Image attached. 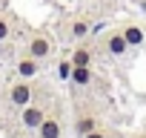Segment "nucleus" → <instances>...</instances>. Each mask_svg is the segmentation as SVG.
<instances>
[{"instance_id":"nucleus-1","label":"nucleus","mask_w":146,"mask_h":138,"mask_svg":"<svg viewBox=\"0 0 146 138\" xmlns=\"http://www.w3.org/2000/svg\"><path fill=\"white\" fill-rule=\"evenodd\" d=\"M126 49H129V43H126V38H123V29H112V32L106 35V52L115 55V58H123Z\"/></svg>"},{"instance_id":"nucleus-2","label":"nucleus","mask_w":146,"mask_h":138,"mask_svg":"<svg viewBox=\"0 0 146 138\" xmlns=\"http://www.w3.org/2000/svg\"><path fill=\"white\" fill-rule=\"evenodd\" d=\"M9 98H12V104L15 107H26V104H32V84L23 78V81H17L15 86H12V92H9Z\"/></svg>"},{"instance_id":"nucleus-3","label":"nucleus","mask_w":146,"mask_h":138,"mask_svg":"<svg viewBox=\"0 0 146 138\" xmlns=\"http://www.w3.org/2000/svg\"><path fill=\"white\" fill-rule=\"evenodd\" d=\"M20 118H23V127H29V129H37V127L43 124L46 112H43V107H37V104H26Z\"/></svg>"},{"instance_id":"nucleus-4","label":"nucleus","mask_w":146,"mask_h":138,"mask_svg":"<svg viewBox=\"0 0 146 138\" xmlns=\"http://www.w3.org/2000/svg\"><path fill=\"white\" fill-rule=\"evenodd\" d=\"M49 52H52L49 38L35 35V38H32V43H29V55H32V58H49Z\"/></svg>"},{"instance_id":"nucleus-5","label":"nucleus","mask_w":146,"mask_h":138,"mask_svg":"<svg viewBox=\"0 0 146 138\" xmlns=\"http://www.w3.org/2000/svg\"><path fill=\"white\" fill-rule=\"evenodd\" d=\"M37 132H40V138H60L63 135V127H60L57 118H43V124L37 127Z\"/></svg>"},{"instance_id":"nucleus-6","label":"nucleus","mask_w":146,"mask_h":138,"mask_svg":"<svg viewBox=\"0 0 146 138\" xmlns=\"http://www.w3.org/2000/svg\"><path fill=\"white\" fill-rule=\"evenodd\" d=\"M17 75L26 78V81L35 78V75H37V58H32V55H29V58H20V60H17Z\"/></svg>"},{"instance_id":"nucleus-7","label":"nucleus","mask_w":146,"mask_h":138,"mask_svg":"<svg viewBox=\"0 0 146 138\" xmlns=\"http://www.w3.org/2000/svg\"><path fill=\"white\" fill-rule=\"evenodd\" d=\"M123 38H126V43H129V46H140V43L146 40V32H143L140 26L129 23V26H123Z\"/></svg>"},{"instance_id":"nucleus-8","label":"nucleus","mask_w":146,"mask_h":138,"mask_svg":"<svg viewBox=\"0 0 146 138\" xmlns=\"http://www.w3.org/2000/svg\"><path fill=\"white\" fill-rule=\"evenodd\" d=\"M72 84H78V86H86L92 81V69L89 66H72V75H69Z\"/></svg>"},{"instance_id":"nucleus-9","label":"nucleus","mask_w":146,"mask_h":138,"mask_svg":"<svg viewBox=\"0 0 146 138\" xmlns=\"http://www.w3.org/2000/svg\"><path fill=\"white\" fill-rule=\"evenodd\" d=\"M100 124H98V118H92V115H83V118H75V132L78 135H86V132H92V129H98Z\"/></svg>"},{"instance_id":"nucleus-10","label":"nucleus","mask_w":146,"mask_h":138,"mask_svg":"<svg viewBox=\"0 0 146 138\" xmlns=\"http://www.w3.org/2000/svg\"><path fill=\"white\" fill-rule=\"evenodd\" d=\"M92 63V52L89 49H75L72 52V66H89Z\"/></svg>"},{"instance_id":"nucleus-11","label":"nucleus","mask_w":146,"mask_h":138,"mask_svg":"<svg viewBox=\"0 0 146 138\" xmlns=\"http://www.w3.org/2000/svg\"><path fill=\"white\" fill-rule=\"evenodd\" d=\"M89 35V23L86 20H75L72 23V38H86Z\"/></svg>"},{"instance_id":"nucleus-12","label":"nucleus","mask_w":146,"mask_h":138,"mask_svg":"<svg viewBox=\"0 0 146 138\" xmlns=\"http://www.w3.org/2000/svg\"><path fill=\"white\" fill-rule=\"evenodd\" d=\"M69 75H72V60H63V63H60V78L69 81Z\"/></svg>"},{"instance_id":"nucleus-13","label":"nucleus","mask_w":146,"mask_h":138,"mask_svg":"<svg viewBox=\"0 0 146 138\" xmlns=\"http://www.w3.org/2000/svg\"><path fill=\"white\" fill-rule=\"evenodd\" d=\"M6 38H9V20L0 17V40H6Z\"/></svg>"},{"instance_id":"nucleus-14","label":"nucleus","mask_w":146,"mask_h":138,"mask_svg":"<svg viewBox=\"0 0 146 138\" xmlns=\"http://www.w3.org/2000/svg\"><path fill=\"white\" fill-rule=\"evenodd\" d=\"M83 138H106V132H103V129L98 127V129H92V132H86Z\"/></svg>"},{"instance_id":"nucleus-15","label":"nucleus","mask_w":146,"mask_h":138,"mask_svg":"<svg viewBox=\"0 0 146 138\" xmlns=\"http://www.w3.org/2000/svg\"><path fill=\"white\" fill-rule=\"evenodd\" d=\"M143 3H146V0H143Z\"/></svg>"}]
</instances>
